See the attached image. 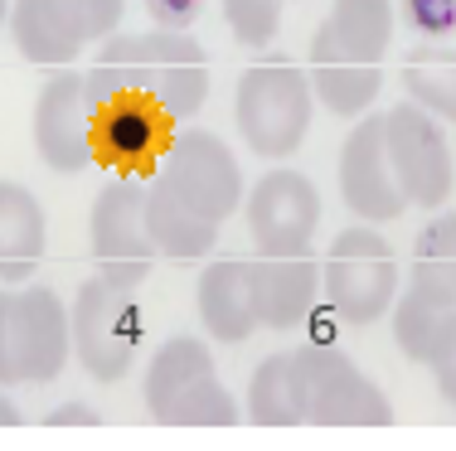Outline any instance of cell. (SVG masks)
Returning <instances> with one entry per match:
<instances>
[{"mask_svg": "<svg viewBox=\"0 0 456 451\" xmlns=\"http://www.w3.org/2000/svg\"><path fill=\"white\" fill-rule=\"evenodd\" d=\"M20 423H25V413L10 403V393H0V427H20Z\"/></svg>", "mask_w": 456, "mask_h": 451, "instance_id": "31", "label": "cell"}, {"mask_svg": "<svg viewBox=\"0 0 456 451\" xmlns=\"http://www.w3.org/2000/svg\"><path fill=\"white\" fill-rule=\"evenodd\" d=\"M160 29H190L204 15V0H141Z\"/></svg>", "mask_w": 456, "mask_h": 451, "instance_id": "29", "label": "cell"}, {"mask_svg": "<svg viewBox=\"0 0 456 451\" xmlns=\"http://www.w3.org/2000/svg\"><path fill=\"white\" fill-rule=\"evenodd\" d=\"M170 146V117L160 112L146 93H122V98L97 107V160L146 175L151 160H160Z\"/></svg>", "mask_w": 456, "mask_h": 451, "instance_id": "16", "label": "cell"}, {"mask_svg": "<svg viewBox=\"0 0 456 451\" xmlns=\"http://www.w3.org/2000/svg\"><path fill=\"white\" fill-rule=\"evenodd\" d=\"M10 25V0H0V29Z\"/></svg>", "mask_w": 456, "mask_h": 451, "instance_id": "32", "label": "cell"}, {"mask_svg": "<svg viewBox=\"0 0 456 451\" xmlns=\"http://www.w3.org/2000/svg\"><path fill=\"white\" fill-rule=\"evenodd\" d=\"M340 199L364 223H394L408 209L384 150V117H364L340 146Z\"/></svg>", "mask_w": 456, "mask_h": 451, "instance_id": "15", "label": "cell"}, {"mask_svg": "<svg viewBox=\"0 0 456 451\" xmlns=\"http://www.w3.org/2000/svg\"><path fill=\"white\" fill-rule=\"evenodd\" d=\"M403 20L422 39H452L456 35V0H403Z\"/></svg>", "mask_w": 456, "mask_h": 451, "instance_id": "27", "label": "cell"}, {"mask_svg": "<svg viewBox=\"0 0 456 451\" xmlns=\"http://www.w3.org/2000/svg\"><path fill=\"white\" fill-rule=\"evenodd\" d=\"M253 296L257 320L267 330H297L306 326L311 306L321 301V262L311 253L291 257H253Z\"/></svg>", "mask_w": 456, "mask_h": 451, "instance_id": "17", "label": "cell"}, {"mask_svg": "<svg viewBox=\"0 0 456 451\" xmlns=\"http://www.w3.org/2000/svg\"><path fill=\"white\" fill-rule=\"evenodd\" d=\"M45 423L49 427H97L102 417H97V407H88V403H59Z\"/></svg>", "mask_w": 456, "mask_h": 451, "instance_id": "30", "label": "cell"}, {"mask_svg": "<svg viewBox=\"0 0 456 451\" xmlns=\"http://www.w3.org/2000/svg\"><path fill=\"white\" fill-rule=\"evenodd\" d=\"M136 286H117L107 277H88L73 296L69 330H73V354L97 383H117L132 374L141 354V306Z\"/></svg>", "mask_w": 456, "mask_h": 451, "instance_id": "8", "label": "cell"}, {"mask_svg": "<svg viewBox=\"0 0 456 451\" xmlns=\"http://www.w3.org/2000/svg\"><path fill=\"white\" fill-rule=\"evenodd\" d=\"M146 233H151V243H156V253L175 257V262L209 257L214 243H219V223L204 219L200 209H190L160 175L146 180Z\"/></svg>", "mask_w": 456, "mask_h": 451, "instance_id": "20", "label": "cell"}, {"mask_svg": "<svg viewBox=\"0 0 456 451\" xmlns=\"http://www.w3.org/2000/svg\"><path fill=\"white\" fill-rule=\"evenodd\" d=\"M49 248L45 204L15 180H0V282H29Z\"/></svg>", "mask_w": 456, "mask_h": 451, "instance_id": "19", "label": "cell"}, {"mask_svg": "<svg viewBox=\"0 0 456 451\" xmlns=\"http://www.w3.org/2000/svg\"><path fill=\"white\" fill-rule=\"evenodd\" d=\"M403 93L437 122H456V49L452 44H418L403 53Z\"/></svg>", "mask_w": 456, "mask_h": 451, "instance_id": "21", "label": "cell"}, {"mask_svg": "<svg viewBox=\"0 0 456 451\" xmlns=\"http://www.w3.org/2000/svg\"><path fill=\"white\" fill-rule=\"evenodd\" d=\"M428 369H432V379H437V393L456 407V306L447 310V320H442V330H437V345H432V354H428Z\"/></svg>", "mask_w": 456, "mask_h": 451, "instance_id": "28", "label": "cell"}, {"mask_svg": "<svg viewBox=\"0 0 456 451\" xmlns=\"http://www.w3.org/2000/svg\"><path fill=\"white\" fill-rule=\"evenodd\" d=\"M35 150L59 175H83L97 165V107L83 73H53L35 98Z\"/></svg>", "mask_w": 456, "mask_h": 451, "instance_id": "12", "label": "cell"}, {"mask_svg": "<svg viewBox=\"0 0 456 451\" xmlns=\"http://www.w3.org/2000/svg\"><path fill=\"white\" fill-rule=\"evenodd\" d=\"M297 369V393H301V417L306 427H388L394 407L384 389L335 345H301L291 350Z\"/></svg>", "mask_w": 456, "mask_h": 451, "instance_id": "6", "label": "cell"}, {"mask_svg": "<svg viewBox=\"0 0 456 451\" xmlns=\"http://www.w3.org/2000/svg\"><path fill=\"white\" fill-rule=\"evenodd\" d=\"M384 150L408 209H442L452 199L456 165H452L447 132L432 112H422L418 102H398L384 117Z\"/></svg>", "mask_w": 456, "mask_h": 451, "instance_id": "11", "label": "cell"}, {"mask_svg": "<svg viewBox=\"0 0 456 451\" xmlns=\"http://www.w3.org/2000/svg\"><path fill=\"white\" fill-rule=\"evenodd\" d=\"M248 423L257 427H306L301 417V393H297V369L287 354H267L248 379Z\"/></svg>", "mask_w": 456, "mask_h": 451, "instance_id": "23", "label": "cell"}, {"mask_svg": "<svg viewBox=\"0 0 456 451\" xmlns=\"http://www.w3.org/2000/svg\"><path fill=\"white\" fill-rule=\"evenodd\" d=\"M325 20L335 29H345L350 39L369 44L374 53H384L394 44V0H335Z\"/></svg>", "mask_w": 456, "mask_h": 451, "instance_id": "25", "label": "cell"}, {"mask_svg": "<svg viewBox=\"0 0 456 451\" xmlns=\"http://www.w3.org/2000/svg\"><path fill=\"white\" fill-rule=\"evenodd\" d=\"M233 117H238V136L248 141L253 156H263V160L297 156L306 132H311V117H316L311 78L287 53H273V59L243 68Z\"/></svg>", "mask_w": 456, "mask_h": 451, "instance_id": "2", "label": "cell"}, {"mask_svg": "<svg viewBox=\"0 0 456 451\" xmlns=\"http://www.w3.org/2000/svg\"><path fill=\"white\" fill-rule=\"evenodd\" d=\"M88 243L97 277L117 286H141L156 262V243L146 233V175H117L93 199L88 213Z\"/></svg>", "mask_w": 456, "mask_h": 451, "instance_id": "9", "label": "cell"}, {"mask_svg": "<svg viewBox=\"0 0 456 451\" xmlns=\"http://www.w3.org/2000/svg\"><path fill=\"white\" fill-rule=\"evenodd\" d=\"M224 20L243 49H267L281 29V0H219Z\"/></svg>", "mask_w": 456, "mask_h": 451, "instance_id": "26", "label": "cell"}, {"mask_svg": "<svg viewBox=\"0 0 456 451\" xmlns=\"http://www.w3.org/2000/svg\"><path fill=\"white\" fill-rule=\"evenodd\" d=\"M156 175L166 180L190 209H200L204 219L219 223V229H224V219H233V213L243 209V195H248L238 156L228 150L224 136L204 132V126H184V132L170 136Z\"/></svg>", "mask_w": 456, "mask_h": 451, "instance_id": "10", "label": "cell"}, {"mask_svg": "<svg viewBox=\"0 0 456 451\" xmlns=\"http://www.w3.org/2000/svg\"><path fill=\"white\" fill-rule=\"evenodd\" d=\"M88 78L93 107L146 93L170 122H190L209 102V53L184 29H151V35H112L102 39Z\"/></svg>", "mask_w": 456, "mask_h": 451, "instance_id": "1", "label": "cell"}, {"mask_svg": "<svg viewBox=\"0 0 456 451\" xmlns=\"http://www.w3.org/2000/svg\"><path fill=\"white\" fill-rule=\"evenodd\" d=\"M200 320L214 340L243 345L263 320H257V296H253V262L248 257H219L200 277Z\"/></svg>", "mask_w": 456, "mask_h": 451, "instance_id": "18", "label": "cell"}, {"mask_svg": "<svg viewBox=\"0 0 456 451\" xmlns=\"http://www.w3.org/2000/svg\"><path fill=\"white\" fill-rule=\"evenodd\" d=\"M442 320H447V306H437V301L422 296L418 286H408V292L394 301V340H398V350H403L412 364H428L432 345H437Z\"/></svg>", "mask_w": 456, "mask_h": 451, "instance_id": "24", "label": "cell"}, {"mask_svg": "<svg viewBox=\"0 0 456 451\" xmlns=\"http://www.w3.org/2000/svg\"><path fill=\"white\" fill-rule=\"evenodd\" d=\"M321 292L345 326H374L398 301V253L379 229H340L321 262Z\"/></svg>", "mask_w": 456, "mask_h": 451, "instance_id": "5", "label": "cell"}, {"mask_svg": "<svg viewBox=\"0 0 456 451\" xmlns=\"http://www.w3.org/2000/svg\"><path fill=\"white\" fill-rule=\"evenodd\" d=\"M146 413L160 427H233L243 417L214 369L209 345L194 335H170L151 354Z\"/></svg>", "mask_w": 456, "mask_h": 451, "instance_id": "3", "label": "cell"}, {"mask_svg": "<svg viewBox=\"0 0 456 451\" xmlns=\"http://www.w3.org/2000/svg\"><path fill=\"white\" fill-rule=\"evenodd\" d=\"M243 213L263 257L311 253V238L321 229V189L301 170H267L243 195Z\"/></svg>", "mask_w": 456, "mask_h": 451, "instance_id": "13", "label": "cell"}, {"mask_svg": "<svg viewBox=\"0 0 456 451\" xmlns=\"http://www.w3.org/2000/svg\"><path fill=\"white\" fill-rule=\"evenodd\" d=\"M126 0H10V39L39 68H69L88 44L117 35Z\"/></svg>", "mask_w": 456, "mask_h": 451, "instance_id": "7", "label": "cell"}, {"mask_svg": "<svg viewBox=\"0 0 456 451\" xmlns=\"http://www.w3.org/2000/svg\"><path fill=\"white\" fill-rule=\"evenodd\" d=\"M412 286L437 306H456V209H442L412 248Z\"/></svg>", "mask_w": 456, "mask_h": 451, "instance_id": "22", "label": "cell"}, {"mask_svg": "<svg viewBox=\"0 0 456 451\" xmlns=\"http://www.w3.org/2000/svg\"><path fill=\"white\" fill-rule=\"evenodd\" d=\"M306 78L325 112L364 117L374 107L379 88H384V53H374L360 39H350L345 29H335L330 20H321L306 53Z\"/></svg>", "mask_w": 456, "mask_h": 451, "instance_id": "14", "label": "cell"}, {"mask_svg": "<svg viewBox=\"0 0 456 451\" xmlns=\"http://www.w3.org/2000/svg\"><path fill=\"white\" fill-rule=\"evenodd\" d=\"M73 354L69 306L53 286H5L0 292V389L49 383Z\"/></svg>", "mask_w": 456, "mask_h": 451, "instance_id": "4", "label": "cell"}]
</instances>
